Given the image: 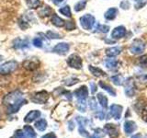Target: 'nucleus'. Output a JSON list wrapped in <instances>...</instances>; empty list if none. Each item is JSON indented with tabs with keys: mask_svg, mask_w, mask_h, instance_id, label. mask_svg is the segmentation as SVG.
<instances>
[{
	"mask_svg": "<svg viewBox=\"0 0 147 138\" xmlns=\"http://www.w3.org/2000/svg\"><path fill=\"white\" fill-rule=\"evenodd\" d=\"M89 71L93 74V75L96 77H100V76H107V74H106L102 69H100L98 67H96V66H88Z\"/></svg>",
	"mask_w": 147,
	"mask_h": 138,
	"instance_id": "obj_20",
	"label": "nucleus"
},
{
	"mask_svg": "<svg viewBox=\"0 0 147 138\" xmlns=\"http://www.w3.org/2000/svg\"><path fill=\"white\" fill-rule=\"evenodd\" d=\"M125 94L128 97H131L134 95L135 93V85H134V82H133L132 79H128V81H126V84H125Z\"/></svg>",
	"mask_w": 147,
	"mask_h": 138,
	"instance_id": "obj_14",
	"label": "nucleus"
},
{
	"mask_svg": "<svg viewBox=\"0 0 147 138\" xmlns=\"http://www.w3.org/2000/svg\"><path fill=\"white\" fill-rule=\"evenodd\" d=\"M78 82H79V80H78L77 78H75V77H70V78H67V79H65V80H63V83L68 87L74 86Z\"/></svg>",
	"mask_w": 147,
	"mask_h": 138,
	"instance_id": "obj_36",
	"label": "nucleus"
},
{
	"mask_svg": "<svg viewBox=\"0 0 147 138\" xmlns=\"http://www.w3.org/2000/svg\"><path fill=\"white\" fill-rule=\"evenodd\" d=\"M131 138H144V136H142L141 133H136V135H132V137Z\"/></svg>",
	"mask_w": 147,
	"mask_h": 138,
	"instance_id": "obj_45",
	"label": "nucleus"
},
{
	"mask_svg": "<svg viewBox=\"0 0 147 138\" xmlns=\"http://www.w3.org/2000/svg\"><path fill=\"white\" fill-rule=\"evenodd\" d=\"M64 28H65L66 30H73L76 29V23L74 20H66L64 21L63 24Z\"/></svg>",
	"mask_w": 147,
	"mask_h": 138,
	"instance_id": "obj_33",
	"label": "nucleus"
},
{
	"mask_svg": "<svg viewBox=\"0 0 147 138\" xmlns=\"http://www.w3.org/2000/svg\"><path fill=\"white\" fill-rule=\"evenodd\" d=\"M137 82H140L141 85L142 84L146 85L147 84V75H142V76H137V81H135V83H137Z\"/></svg>",
	"mask_w": 147,
	"mask_h": 138,
	"instance_id": "obj_38",
	"label": "nucleus"
},
{
	"mask_svg": "<svg viewBox=\"0 0 147 138\" xmlns=\"http://www.w3.org/2000/svg\"><path fill=\"white\" fill-rule=\"evenodd\" d=\"M90 87H91V92H92V94H94L95 93V92L96 91V89H96V84H95V83H90Z\"/></svg>",
	"mask_w": 147,
	"mask_h": 138,
	"instance_id": "obj_43",
	"label": "nucleus"
},
{
	"mask_svg": "<svg viewBox=\"0 0 147 138\" xmlns=\"http://www.w3.org/2000/svg\"><path fill=\"white\" fill-rule=\"evenodd\" d=\"M142 118L144 122H147V106H145L142 110Z\"/></svg>",
	"mask_w": 147,
	"mask_h": 138,
	"instance_id": "obj_41",
	"label": "nucleus"
},
{
	"mask_svg": "<svg viewBox=\"0 0 147 138\" xmlns=\"http://www.w3.org/2000/svg\"><path fill=\"white\" fill-rule=\"evenodd\" d=\"M75 95L78 99H86L88 96V89L86 86H82L75 91Z\"/></svg>",
	"mask_w": 147,
	"mask_h": 138,
	"instance_id": "obj_15",
	"label": "nucleus"
},
{
	"mask_svg": "<svg viewBox=\"0 0 147 138\" xmlns=\"http://www.w3.org/2000/svg\"><path fill=\"white\" fill-rule=\"evenodd\" d=\"M89 105H90V108L92 110H96L98 109V105H96V99L92 98L90 100H89Z\"/></svg>",
	"mask_w": 147,
	"mask_h": 138,
	"instance_id": "obj_40",
	"label": "nucleus"
},
{
	"mask_svg": "<svg viewBox=\"0 0 147 138\" xmlns=\"http://www.w3.org/2000/svg\"><path fill=\"white\" fill-rule=\"evenodd\" d=\"M31 20L32 21L35 20V18H33L31 13H27V14H25V15H23L20 20H18V25H20V27L23 30H25L30 27V21H31Z\"/></svg>",
	"mask_w": 147,
	"mask_h": 138,
	"instance_id": "obj_7",
	"label": "nucleus"
},
{
	"mask_svg": "<svg viewBox=\"0 0 147 138\" xmlns=\"http://www.w3.org/2000/svg\"><path fill=\"white\" fill-rule=\"evenodd\" d=\"M70 45L66 43H59L54 46L53 49V52L57 53L59 55H64L69 52Z\"/></svg>",
	"mask_w": 147,
	"mask_h": 138,
	"instance_id": "obj_9",
	"label": "nucleus"
},
{
	"mask_svg": "<svg viewBox=\"0 0 147 138\" xmlns=\"http://www.w3.org/2000/svg\"><path fill=\"white\" fill-rule=\"evenodd\" d=\"M67 64L72 68L81 69L82 68V59L78 54H71L67 59Z\"/></svg>",
	"mask_w": 147,
	"mask_h": 138,
	"instance_id": "obj_6",
	"label": "nucleus"
},
{
	"mask_svg": "<svg viewBox=\"0 0 147 138\" xmlns=\"http://www.w3.org/2000/svg\"><path fill=\"white\" fill-rule=\"evenodd\" d=\"M41 138H56V136H55L53 133H47V135H43Z\"/></svg>",
	"mask_w": 147,
	"mask_h": 138,
	"instance_id": "obj_44",
	"label": "nucleus"
},
{
	"mask_svg": "<svg viewBox=\"0 0 147 138\" xmlns=\"http://www.w3.org/2000/svg\"><path fill=\"white\" fill-rule=\"evenodd\" d=\"M48 99H49V93L47 91L43 90L35 93L34 96L32 97L31 100L37 104H44L47 102Z\"/></svg>",
	"mask_w": 147,
	"mask_h": 138,
	"instance_id": "obj_8",
	"label": "nucleus"
},
{
	"mask_svg": "<svg viewBox=\"0 0 147 138\" xmlns=\"http://www.w3.org/2000/svg\"><path fill=\"white\" fill-rule=\"evenodd\" d=\"M121 48L119 47V46H115V47H110L106 50V54L109 57H115L121 53Z\"/></svg>",
	"mask_w": 147,
	"mask_h": 138,
	"instance_id": "obj_18",
	"label": "nucleus"
},
{
	"mask_svg": "<svg viewBox=\"0 0 147 138\" xmlns=\"http://www.w3.org/2000/svg\"><path fill=\"white\" fill-rule=\"evenodd\" d=\"M1 58H2V56H1V55H0V60H1Z\"/></svg>",
	"mask_w": 147,
	"mask_h": 138,
	"instance_id": "obj_47",
	"label": "nucleus"
},
{
	"mask_svg": "<svg viewBox=\"0 0 147 138\" xmlns=\"http://www.w3.org/2000/svg\"><path fill=\"white\" fill-rule=\"evenodd\" d=\"M24 130H25V135L28 138H36V133L33 130V128L30 127V125H26L24 127Z\"/></svg>",
	"mask_w": 147,
	"mask_h": 138,
	"instance_id": "obj_25",
	"label": "nucleus"
},
{
	"mask_svg": "<svg viewBox=\"0 0 147 138\" xmlns=\"http://www.w3.org/2000/svg\"><path fill=\"white\" fill-rule=\"evenodd\" d=\"M12 46H13V48H15V49H25V48H29L30 43H29V41L27 39L16 38L13 41Z\"/></svg>",
	"mask_w": 147,
	"mask_h": 138,
	"instance_id": "obj_13",
	"label": "nucleus"
},
{
	"mask_svg": "<svg viewBox=\"0 0 147 138\" xmlns=\"http://www.w3.org/2000/svg\"><path fill=\"white\" fill-rule=\"evenodd\" d=\"M111 80H112V82L114 83V84L117 85V86H121L123 84V82H124L123 77L121 76H119V75L111 76Z\"/></svg>",
	"mask_w": 147,
	"mask_h": 138,
	"instance_id": "obj_32",
	"label": "nucleus"
},
{
	"mask_svg": "<svg viewBox=\"0 0 147 138\" xmlns=\"http://www.w3.org/2000/svg\"><path fill=\"white\" fill-rule=\"evenodd\" d=\"M46 37H47L48 39H51V40H55V39H61L62 36L60 35L59 33L55 31H53V30H48L46 32Z\"/></svg>",
	"mask_w": 147,
	"mask_h": 138,
	"instance_id": "obj_30",
	"label": "nucleus"
},
{
	"mask_svg": "<svg viewBox=\"0 0 147 138\" xmlns=\"http://www.w3.org/2000/svg\"><path fill=\"white\" fill-rule=\"evenodd\" d=\"M35 127L40 131H44L46 127H47V122H46L44 119H40L35 123Z\"/></svg>",
	"mask_w": 147,
	"mask_h": 138,
	"instance_id": "obj_28",
	"label": "nucleus"
},
{
	"mask_svg": "<svg viewBox=\"0 0 147 138\" xmlns=\"http://www.w3.org/2000/svg\"><path fill=\"white\" fill-rule=\"evenodd\" d=\"M139 64L141 66V67H147V55L142 56L139 59Z\"/></svg>",
	"mask_w": 147,
	"mask_h": 138,
	"instance_id": "obj_39",
	"label": "nucleus"
},
{
	"mask_svg": "<svg viewBox=\"0 0 147 138\" xmlns=\"http://www.w3.org/2000/svg\"><path fill=\"white\" fill-rule=\"evenodd\" d=\"M40 116V112L39 110H31L29 113L27 114V116L25 118V122H30L32 121H34L35 119L39 118Z\"/></svg>",
	"mask_w": 147,
	"mask_h": 138,
	"instance_id": "obj_21",
	"label": "nucleus"
},
{
	"mask_svg": "<svg viewBox=\"0 0 147 138\" xmlns=\"http://www.w3.org/2000/svg\"><path fill=\"white\" fill-rule=\"evenodd\" d=\"M105 66H107L109 69H114V68H117L119 66V63L116 59H113L112 57H109L108 59H106L105 61Z\"/></svg>",
	"mask_w": 147,
	"mask_h": 138,
	"instance_id": "obj_22",
	"label": "nucleus"
},
{
	"mask_svg": "<svg viewBox=\"0 0 147 138\" xmlns=\"http://www.w3.org/2000/svg\"><path fill=\"white\" fill-rule=\"evenodd\" d=\"M26 102L27 100L23 98V94L20 90L10 92L4 99V105L7 106L8 113L17 112L18 109Z\"/></svg>",
	"mask_w": 147,
	"mask_h": 138,
	"instance_id": "obj_1",
	"label": "nucleus"
},
{
	"mask_svg": "<svg viewBox=\"0 0 147 138\" xmlns=\"http://www.w3.org/2000/svg\"><path fill=\"white\" fill-rule=\"evenodd\" d=\"M80 25L82 28L86 30H92V28L94 27L96 23V18L94 16H92L91 14H86V15L82 16L80 18Z\"/></svg>",
	"mask_w": 147,
	"mask_h": 138,
	"instance_id": "obj_2",
	"label": "nucleus"
},
{
	"mask_svg": "<svg viewBox=\"0 0 147 138\" xmlns=\"http://www.w3.org/2000/svg\"><path fill=\"white\" fill-rule=\"evenodd\" d=\"M32 44H33L35 47L37 48H42L43 47V41L39 37H36L33 40H32Z\"/></svg>",
	"mask_w": 147,
	"mask_h": 138,
	"instance_id": "obj_34",
	"label": "nucleus"
},
{
	"mask_svg": "<svg viewBox=\"0 0 147 138\" xmlns=\"http://www.w3.org/2000/svg\"><path fill=\"white\" fill-rule=\"evenodd\" d=\"M40 66V62L39 61V59H37L35 57L26 59L22 64V66L29 71H34L37 68H39Z\"/></svg>",
	"mask_w": 147,
	"mask_h": 138,
	"instance_id": "obj_5",
	"label": "nucleus"
},
{
	"mask_svg": "<svg viewBox=\"0 0 147 138\" xmlns=\"http://www.w3.org/2000/svg\"><path fill=\"white\" fill-rule=\"evenodd\" d=\"M15 138H26L25 133H23L22 131H17L15 133Z\"/></svg>",
	"mask_w": 147,
	"mask_h": 138,
	"instance_id": "obj_42",
	"label": "nucleus"
},
{
	"mask_svg": "<svg viewBox=\"0 0 147 138\" xmlns=\"http://www.w3.org/2000/svg\"><path fill=\"white\" fill-rule=\"evenodd\" d=\"M63 1V0H53V4H55V5H59L60 3H62Z\"/></svg>",
	"mask_w": 147,
	"mask_h": 138,
	"instance_id": "obj_46",
	"label": "nucleus"
},
{
	"mask_svg": "<svg viewBox=\"0 0 147 138\" xmlns=\"http://www.w3.org/2000/svg\"><path fill=\"white\" fill-rule=\"evenodd\" d=\"M123 127H124V131H125V133H127V135H130V133H133L137 129L136 123L132 121H126L125 122H124Z\"/></svg>",
	"mask_w": 147,
	"mask_h": 138,
	"instance_id": "obj_16",
	"label": "nucleus"
},
{
	"mask_svg": "<svg viewBox=\"0 0 147 138\" xmlns=\"http://www.w3.org/2000/svg\"><path fill=\"white\" fill-rule=\"evenodd\" d=\"M18 66V64L15 60L7 61L0 66V74H2V75H9V74L15 72L17 70Z\"/></svg>",
	"mask_w": 147,
	"mask_h": 138,
	"instance_id": "obj_3",
	"label": "nucleus"
},
{
	"mask_svg": "<svg viewBox=\"0 0 147 138\" xmlns=\"http://www.w3.org/2000/svg\"><path fill=\"white\" fill-rule=\"evenodd\" d=\"M118 15V9L116 7H110L105 12V18L107 20H113Z\"/></svg>",
	"mask_w": 147,
	"mask_h": 138,
	"instance_id": "obj_17",
	"label": "nucleus"
},
{
	"mask_svg": "<svg viewBox=\"0 0 147 138\" xmlns=\"http://www.w3.org/2000/svg\"><path fill=\"white\" fill-rule=\"evenodd\" d=\"M85 1H86V0H85Z\"/></svg>",
	"mask_w": 147,
	"mask_h": 138,
	"instance_id": "obj_48",
	"label": "nucleus"
},
{
	"mask_svg": "<svg viewBox=\"0 0 147 138\" xmlns=\"http://www.w3.org/2000/svg\"><path fill=\"white\" fill-rule=\"evenodd\" d=\"M126 34V28L124 26H118L112 30L111 32V38L118 40L123 38Z\"/></svg>",
	"mask_w": 147,
	"mask_h": 138,
	"instance_id": "obj_12",
	"label": "nucleus"
},
{
	"mask_svg": "<svg viewBox=\"0 0 147 138\" xmlns=\"http://www.w3.org/2000/svg\"><path fill=\"white\" fill-rule=\"evenodd\" d=\"M51 22H52V24L55 27L57 28H61V27H63V24H64V20L63 18H60L58 15L56 14H53L52 16V18H51Z\"/></svg>",
	"mask_w": 147,
	"mask_h": 138,
	"instance_id": "obj_19",
	"label": "nucleus"
},
{
	"mask_svg": "<svg viewBox=\"0 0 147 138\" xmlns=\"http://www.w3.org/2000/svg\"><path fill=\"white\" fill-rule=\"evenodd\" d=\"M59 12L63 14V16H65L67 18H71L72 16V12H71V8L70 7L68 6V5H66V6H64L63 7H61L59 9Z\"/></svg>",
	"mask_w": 147,
	"mask_h": 138,
	"instance_id": "obj_27",
	"label": "nucleus"
},
{
	"mask_svg": "<svg viewBox=\"0 0 147 138\" xmlns=\"http://www.w3.org/2000/svg\"><path fill=\"white\" fill-rule=\"evenodd\" d=\"M77 108H78V110H79L80 112H86V99H78Z\"/></svg>",
	"mask_w": 147,
	"mask_h": 138,
	"instance_id": "obj_35",
	"label": "nucleus"
},
{
	"mask_svg": "<svg viewBox=\"0 0 147 138\" xmlns=\"http://www.w3.org/2000/svg\"><path fill=\"white\" fill-rule=\"evenodd\" d=\"M26 4L29 8L30 9H36L40 7V0H26Z\"/></svg>",
	"mask_w": 147,
	"mask_h": 138,
	"instance_id": "obj_24",
	"label": "nucleus"
},
{
	"mask_svg": "<svg viewBox=\"0 0 147 138\" xmlns=\"http://www.w3.org/2000/svg\"><path fill=\"white\" fill-rule=\"evenodd\" d=\"M104 129L110 138H117L119 136V128L117 127V125H115V124L107 123L105 125Z\"/></svg>",
	"mask_w": 147,
	"mask_h": 138,
	"instance_id": "obj_10",
	"label": "nucleus"
},
{
	"mask_svg": "<svg viewBox=\"0 0 147 138\" xmlns=\"http://www.w3.org/2000/svg\"><path fill=\"white\" fill-rule=\"evenodd\" d=\"M96 30H98V31L99 32H102V33H107V32L109 31V27L107 26V25H98V27H96Z\"/></svg>",
	"mask_w": 147,
	"mask_h": 138,
	"instance_id": "obj_37",
	"label": "nucleus"
},
{
	"mask_svg": "<svg viewBox=\"0 0 147 138\" xmlns=\"http://www.w3.org/2000/svg\"><path fill=\"white\" fill-rule=\"evenodd\" d=\"M51 13H52V8H51V7L45 6L39 11V15L40 17H48L51 15Z\"/></svg>",
	"mask_w": 147,
	"mask_h": 138,
	"instance_id": "obj_29",
	"label": "nucleus"
},
{
	"mask_svg": "<svg viewBox=\"0 0 147 138\" xmlns=\"http://www.w3.org/2000/svg\"><path fill=\"white\" fill-rule=\"evenodd\" d=\"M86 1H85V0H82V1H79V2L75 5V7H74V9H75L76 12H80L86 7Z\"/></svg>",
	"mask_w": 147,
	"mask_h": 138,
	"instance_id": "obj_31",
	"label": "nucleus"
},
{
	"mask_svg": "<svg viewBox=\"0 0 147 138\" xmlns=\"http://www.w3.org/2000/svg\"><path fill=\"white\" fill-rule=\"evenodd\" d=\"M121 113H122V107L121 105L113 104L110 106L109 114L112 118H114L115 120H119L121 117Z\"/></svg>",
	"mask_w": 147,
	"mask_h": 138,
	"instance_id": "obj_11",
	"label": "nucleus"
},
{
	"mask_svg": "<svg viewBox=\"0 0 147 138\" xmlns=\"http://www.w3.org/2000/svg\"><path fill=\"white\" fill-rule=\"evenodd\" d=\"M96 97H98V99L99 101L100 105L102 106L103 108H105V109L107 108L108 107V99H107V97H106L102 93H98Z\"/></svg>",
	"mask_w": 147,
	"mask_h": 138,
	"instance_id": "obj_26",
	"label": "nucleus"
},
{
	"mask_svg": "<svg viewBox=\"0 0 147 138\" xmlns=\"http://www.w3.org/2000/svg\"><path fill=\"white\" fill-rule=\"evenodd\" d=\"M144 49H145V44L140 39H135L130 45V48H129L130 52L132 54H141L144 52Z\"/></svg>",
	"mask_w": 147,
	"mask_h": 138,
	"instance_id": "obj_4",
	"label": "nucleus"
},
{
	"mask_svg": "<svg viewBox=\"0 0 147 138\" xmlns=\"http://www.w3.org/2000/svg\"><path fill=\"white\" fill-rule=\"evenodd\" d=\"M99 86H100L101 87H102L103 89H105L106 91H107L109 94H110V95L113 96V97L116 96V91H115V89H113L112 87H110L109 85L106 84V83H104V82H102V81H100V82H99Z\"/></svg>",
	"mask_w": 147,
	"mask_h": 138,
	"instance_id": "obj_23",
	"label": "nucleus"
}]
</instances>
